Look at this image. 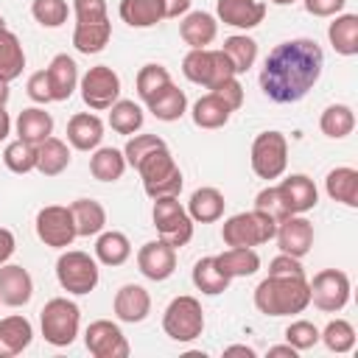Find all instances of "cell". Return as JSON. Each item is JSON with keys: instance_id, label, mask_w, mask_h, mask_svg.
Here are the masks:
<instances>
[{"instance_id": "24", "label": "cell", "mask_w": 358, "mask_h": 358, "mask_svg": "<svg viewBox=\"0 0 358 358\" xmlns=\"http://www.w3.org/2000/svg\"><path fill=\"white\" fill-rule=\"evenodd\" d=\"M179 36L190 48H207L218 36V20L210 11H187L179 22Z\"/></svg>"}, {"instance_id": "38", "label": "cell", "mask_w": 358, "mask_h": 358, "mask_svg": "<svg viewBox=\"0 0 358 358\" xmlns=\"http://www.w3.org/2000/svg\"><path fill=\"white\" fill-rule=\"evenodd\" d=\"M106 112H109V126L117 134H129L131 137V134H137L143 129V120H145L143 106L129 101V98H117Z\"/></svg>"}, {"instance_id": "7", "label": "cell", "mask_w": 358, "mask_h": 358, "mask_svg": "<svg viewBox=\"0 0 358 358\" xmlns=\"http://www.w3.org/2000/svg\"><path fill=\"white\" fill-rule=\"evenodd\" d=\"M151 218H154L159 241L171 243L173 249H182V246L190 243V238H193V218L179 204V196H159V199H154Z\"/></svg>"}, {"instance_id": "63", "label": "cell", "mask_w": 358, "mask_h": 358, "mask_svg": "<svg viewBox=\"0 0 358 358\" xmlns=\"http://www.w3.org/2000/svg\"><path fill=\"white\" fill-rule=\"evenodd\" d=\"M0 305H3V302H0Z\"/></svg>"}, {"instance_id": "17", "label": "cell", "mask_w": 358, "mask_h": 358, "mask_svg": "<svg viewBox=\"0 0 358 358\" xmlns=\"http://www.w3.org/2000/svg\"><path fill=\"white\" fill-rule=\"evenodd\" d=\"M277 190H280V199H282L288 215H305L308 210H313V207L319 204V190H316L313 179L305 176V173H291V176H285V179L277 185Z\"/></svg>"}, {"instance_id": "43", "label": "cell", "mask_w": 358, "mask_h": 358, "mask_svg": "<svg viewBox=\"0 0 358 358\" xmlns=\"http://www.w3.org/2000/svg\"><path fill=\"white\" fill-rule=\"evenodd\" d=\"M319 341H324V347L336 355H344L355 347V327L347 319H330L324 324V330H319Z\"/></svg>"}, {"instance_id": "23", "label": "cell", "mask_w": 358, "mask_h": 358, "mask_svg": "<svg viewBox=\"0 0 358 358\" xmlns=\"http://www.w3.org/2000/svg\"><path fill=\"white\" fill-rule=\"evenodd\" d=\"M34 338V327L22 313H11L0 319V358H14L28 350Z\"/></svg>"}, {"instance_id": "5", "label": "cell", "mask_w": 358, "mask_h": 358, "mask_svg": "<svg viewBox=\"0 0 358 358\" xmlns=\"http://www.w3.org/2000/svg\"><path fill=\"white\" fill-rule=\"evenodd\" d=\"M277 232V221L260 210H249V213H235L224 221L221 227V241L227 246H260L268 243Z\"/></svg>"}, {"instance_id": "1", "label": "cell", "mask_w": 358, "mask_h": 358, "mask_svg": "<svg viewBox=\"0 0 358 358\" xmlns=\"http://www.w3.org/2000/svg\"><path fill=\"white\" fill-rule=\"evenodd\" d=\"M324 70V50L316 39L296 36L274 45L260 70V90L274 103L302 101Z\"/></svg>"}, {"instance_id": "31", "label": "cell", "mask_w": 358, "mask_h": 358, "mask_svg": "<svg viewBox=\"0 0 358 358\" xmlns=\"http://www.w3.org/2000/svg\"><path fill=\"white\" fill-rule=\"evenodd\" d=\"M327 39L338 56H355L358 53V14H336Z\"/></svg>"}, {"instance_id": "40", "label": "cell", "mask_w": 358, "mask_h": 358, "mask_svg": "<svg viewBox=\"0 0 358 358\" xmlns=\"http://www.w3.org/2000/svg\"><path fill=\"white\" fill-rule=\"evenodd\" d=\"M319 129L330 140H344L355 129V112H352V106H347V103H330L322 112V117H319Z\"/></svg>"}, {"instance_id": "50", "label": "cell", "mask_w": 358, "mask_h": 358, "mask_svg": "<svg viewBox=\"0 0 358 358\" xmlns=\"http://www.w3.org/2000/svg\"><path fill=\"white\" fill-rule=\"evenodd\" d=\"M210 92H215L232 112L235 109H241L243 106V84L238 81V76H232V78H227V81H221L218 87H213Z\"/></svg>"}, {"instance_id": "59", "label": "cell", "mask_w": 358, "mask_h": 358, "mask_svg": "<svg viewBox=\"0 0 358 358\" xmlns=\"http://www.w3.org/2000/svg\"><path fill=\"white\" fill-rule=\"evenodd\" d=\"M8 131H11V117H8L6 106H0V143L8 137Z\"/></svg>"}, {"instance_id": "35", "label": "cell", "mask_w": 358, "mask_h": 358, "mask_svg": "<svg viewBox=\"0 0 358 358\" xmlns=\"http://www.w3.org/2000/svg\"><path fill=\"white\" fill-rule=\"evenodd\" d=\"M25 70V50H22V42L14 31L3 28L0 31V78H6L8 84L14 78H20Z\"/></svg>"}, {"instance_id": "54", "label": "cell", "mask_w": 358, "mask_h": 358, "mask_svg": "<svg viewBox=\"0 0 358 358\" xmlns=\"http://www.w3.org/2000/svg\"><path fill=\"white\" fill-rule=\"evenodd\" d=\"M302 3H305V11L313 17H336L347 6V0H302Z\"/></svg>"}, {"instance_id": "22", "label": "cell", "mask_w": 358, "mask_h": 358, "mask_svg": "<svg viewBox=\"0 0 358 358\" xmlns=\"http://www.w3.org/2000/svg\"><path fill=\"white\" fill-rule=\"evenodd\" d=\"M48 73V81H50V92H53V101H67L76 90H78V64L73 62V56L67 53H56L50 59V64L45 67Z\"/></svg>"}, {"instance_id": "32", "label": "cell", "mask_w": 358, "mask_h": 358, "mask_svg": "<svg viewBox=\"0 0 358 358\" xmlns=\"http://www.w3.org/2000/svg\"><path fill=\"white\" fill-rule=\"evenodd\" d=\"M190 117H193V123H196L199 129H221V126L229 123L232 109H229L215 92H207V95H201V98L193 103Z\"/></svg>"}, {"instance_id": "55", "label": "cell", "mask_w": 358, "mask_h": 358, "mask_svg": "<svg viewBox=\"0 0 358 358\" xmlns=\"http://www.w3.org/2000/svg\"><path fill=\"white\" fill-rule=\"evenodd\" d=\"M190 3H193V0H159L162 20H176V17H185V14L190 11Z\"/></svg>"}, {"instance_id": "21", "label": "cell", "mask_w": 358, "mask_h": 358, "mask_svg": "<svg viewBox=\"0 0 358 358\" xmlns=\"http://www.w3.org/2000/svg\"><path fill=\"white\" fill-rule=\"evenodd\" d=\"M103 140V120L92 112H76L67 120V143L76 151H95Z\"/></svg>"}, {"instance_id": "19", "label": "cell", "mask_w": 358, "mask_h": 358, "mask_svg": "<svg viewBox=\"0 0 358 358\" xmlns=\"http://www.w3.org/2000/svg\"><path fill=\"white\" fill-rule=\"evenodd\" d=\"M112 310H115V316L120 322L137 324V322L148 319V313H151V294L143 285H137V282H126V285L117 288Z\"/></svg>"}, {"instance_id": "52", "label": "cell", "mask_w": 358, "mask_h": 358, "mask_svg": "<svg viewBox=\"0 0 358 358\" xmlns=\"http://www.w3.org/2000/svg\"><path fill=\"white\" fill-rule=\"evenodd\" d=\"M25 92L34 103H50L53 101V92H50V81H48V73L45 70H36L28 84H25Z\"/></svg>"}, {"instance_id": "62", "label": "cell", "mask_w": 358, "mask_h": 358, "mask_svg": "<svg viewBox=\"0 0 358 358\" xmlns=\"http://www.w3.org/2000/svg\"><path fill=\"white\" fill-rule=\"evenodd\" d=\"M3 28H6V17L0 14V31H3Z\"/></svg>"}, {"instance_id": "53", "label": "cell", "mask_w": 358, "mask_h": 358, "mask_svg": "<svg viewBox=\"0 0 358 358\" xmlns=\"http://www.w3.org/2000/svg\"><path fill=\"white\" fill-rule=\"evenodd\" d=\"M268 274H271V277H305V268H302L299 257H291V255L280 252V255L268 263Z\"/></svg>"}, {"instance_id": "45", "label": "cell", "mask_w": 358, "mask_h": 358, "mask_svg": "<svg viewBox=\"0 0 358 358\" xmlns=\"http://www.w3.org/2000/svg\"><path fill=\"white\" fill-rule=\"evenodd\" d=\"M3 162H6V168L11 173H31V171H36V145H31V143L17 137L14 143L6 145Z\"/></svg>"}, {"instance_id": "20", "label": "cell", "mask_w": 358, "mask_h": 358, "mask_svg": "<svg viewBox=\"0 0 358 358\" xmlns=\"http://www.w3.org/2000/svg\"><path fill=\"white\" fill-rule=\"evenodd\" d=\"M215 17L224 25L249 31V28H257L266 20V3H260V0H218L215 3Z\"/></svg>"}, {"instance_id": "6", "label": "cell", "mask_w": 358, "mask_h": 358, "mask_svg": "<svg viewBox=\"0 0 358 358\" xmlns=\"http://www.w3.org/2000/svg\"><path fill=\"white\" fill-rule=\"evenodd\" d=\"M56 280L67 294L84 296L90 291H95L101 271H98V260L81 249H67L59 255L56 260Z\"/></svg>"}, {"instance_id": "33", "label": "cell", "mask_w": 358, "mask_h": 358, "mask_svg": "<svg viewBox=\"0 0 358 358\" xmlns=\"http://www.w3.org/2000/svg\"><path fill=\"white\" fill-rule=\"evenodd\" d=\"M67 165H70V148L64 140L50 134L36 145V171L42 176H59Z\"/></svg>"}, {"instance_id": "29", "label": "cell", "mask_w": 358, "mask_h": 358, "mask_svg": "<svg viewBox=\"0 0 358 358\" xmlns=\"http://www.w3.org/2000/svg\"><path fill=\"white\" fill-rule=\"evenodd\" d=\"M70 213H73L76 235H78V238L98 235V232H103V227H106V210H103V204L95 201V199H76V201L70 204Z\"/></svg>"}, {"instance_id": "41", "label": "cell", "mask_w": 358, "mask_h": 358, "mask_svg": "<svg viewBox=\"0 0 358 358\" xmlns=\"http://www.w3.org/2000/svg\"><path fill=\"white\" fill-rule=\"evenodd\" d=\"M126 171V157L123 151L106 145V148H95L92 157H90V173L98 179V182H117Z\"/></svg>"}, {"instance_id": "4", "label": "cell", "mask_w": 358, "mask_h": 358, "mask_svg": "<svg viewBox=\"0 0 358 358\" xmlns=\"http://www.w3.org/2000/svg\"><path fill=\"white\" fill-rule=\"evenodd\" d=\"M39 327L48 344L53 347H70L81 327V310L67 296H53L45 302L39 313Z\"/></svg>"}, {"instance_id": "25", "label": "cell", "mask_w": 358, "mask_h": 358, "mask_svg": "<svg viewBox=\"0 0 358 358\" xmlns=\"http://www.w3.org/2000/svg\"><path fill=\"white\" fill-rule=\"evenodd\" d=\"M224 207H227V199L218 187H199L190 193V201L185 210L193 218V224H213L224 215Z\"/></svg>"}, {"instance_id": "16", "label": "cell", "mask_w": 358, "mask_h": 358, "mask_svg": "<svg viewBox=\"0 0 358 358\" xmlns=\"http://www.w3.org/2000/svg\"><path fill=\"white\" fill-rule=\"evenodd\" d=\"M274 238H277L280 252L302 260L313 246V224L305 215H288V218L277 221Z\"/></svg>"}, {"instance_id": "26", "label": "cell", "mask_w": 358, "mask_h": 358, "mask_svg": "<svg viewBox=\"0 0 358 358\" xmlns=\"http://www.w3.org/2000/svg\"><path fill=\"white\" fill-rule=\"evenodd\" d=\"M324 190L333 201L344 207H358V171L350 165H338L324 176Z\"/></svg>"}, {"instance_id": "10", "label": "cell", "mask_w": 358, "mask_h": 358, "mask_svg": "<svg viewBox=\"0 0 358 358\" xmlns=\"http://www.w3.org/2000/svg\"><path fill=\"white\" fill-rule=\"evenodd\" d=\"M182 73L187 81L201 84L207 90L218 87L221 81L232 78L235 70L229 64V59L224 56V50H213V48H190V53L182 59Z\"/></svg>"}, {"instance_id": "56", "label": "cell", "mask_w": 358, "mask_h": 358, "mask_svg": "<svg viewBox=\"0 0 358 358\" xmlns=\"http://www.w3.org/2000/svg\"><path fill=\"white\" fill-rule=\"evenodd\" d=\"M14 249H17L14 232H11V229H6V227H0V266H3V263H8V257L14 255Z\"/></svg>"}, {"instance_id": "28", "label": "cell", "mask_w": 358, "mask_h": 358, "mask_svg": "<svg viewBox=\"0 0 358 358\" xmlns=\"http://www.w3.org/2000/svg\"><path fill=\"white\" fill-rule=\"evenodd\" d=\"M112 39V22L106 20H95V22H76L73 31V45L78 53L90 56V53H101Z\"/></svg>"}, {"instance_id": "11", "label": "cell", "mask_w": 358, "mask_h": 358, "mask_svg": "<svg viewBox=\"0 0 358 358\" xmlns=\"http://www.w3.org/2000/svg\"><path fill=\"white\" fill-rule=\"evenodd\" d=\"M78 90L90 109L106 112L120 98V76L109 64H95L78 78Z\"/></svg>"}, {"instance_id": "57", "label": "cell", "mask_w": 358, "mask_h": 358, "mask_svg": "<svg viewBox=\"0 0 358 358\" xmlns=\"http://www.w3.org/2000/svg\"><path fill=\"white\" fill-rule=\"evenodd\" d=\"M268 355H271V358H296V350H294V347L285 341V344L271 347V350H268Z\"/></svg>"}, {"instance_id": "36", "label": "cell", "mask_w": 358, "mask_h": 358, "mask_svg": "<svg viewBox=\"0 0 358 358\" xmlns=\"http://www.w3.org/2000/svg\"><path fill=\"white\" fill-rule=\"evenodd\" d=\"M148 112L157 117V120H162V123H173V120H179L185 112H187V95L176 87V84H168L159 95H154L148 103Z\"/></svg>"}, {"instance_id": "15", "label": "cell", "mask_w": 358, "mask_h": 358, "mask_svg": "<svg viewBox=\"0 0 358 358\" xmlns=\"http://www.w3.org/2000/svg\"><path fill=\"white\" fill-rule=\"evenodd\" d=\"M137 268H140L143 277H148L154 282H162L176 271V249L171 243L159 241V238L148 241L137 252Z\"/></svg>"}, {"instance_id": "39", "label": "cell", "mask_w": 358, "mask_h": 358, "mask_svg": "<svg viewBox=\"0 0 358 358\" xmlns=\"http://www.w3.org/2000/svg\"><path fill=\"white\" fill-rule=\"evenodd\" d=\"M117 14L131 28H154L162 20L159 0H120Z\"/></svg>"}, {"instance_id": "51", "label": "cell", "mask_w": 358, "mask_h": 358, "mask_svg": "<svg viewBox=\"0 0 358 358\" xmlns=\"http://www.w3.org/2000/svg\"><path fill=\"white\" fill-rule=\"evenodd\" d=\"M73 14L76 22H95L106 20V0H73Z\"/></svg>"}, {"instance_id": "13", "label": "cell", "mask_w": 358, "mask_h": 358, "mask_svg": "<svg viewBox=\"0 0 358 358\" xmlns=\"http://www.w3.org/2000/svg\"><path fill=\"white\" fill-rule=\"evenodd\" d=\"M36 238L50 246V249H67L78 235H76V221H73V213L70 207L64 204H48L36 213Z\"/></svg>"}, {"instance_id": "61", "label": "cell", "mask_w": 358, "mask_h": 358, "mask_svg": "<svg viewBox=\"0 0 358 358\" xmlns=\"http://www.w3.org/2000/svg\"><path fill=\"white\" fill-rule=\"evenodd\" d=\"M274 6H291V3H296V0H271Z\"/></svg>"}, {"instance_id": "46", "label": "cell", "mask_w": 358, "mask_h": 358, "mask_svg": "<svg viewBox=\"0 0 358 358\" xmlns=\"http://www.w3.org/2000/svg\"><path fill=\"white\" fill-rule=\"evenodd\" d=\"M31 14L42 28H62L67 22L70 6H67V0H34Z\"/></svg>"}, {"instance_id": "47", "label": "cell", "mask_w": 358, "mask_h": 358, "mask_svg": "<svg viewBox=\"0 0 358 358\" xmlns=\"http://www.w3.org/2000/svg\"><path fill=\"white\" fill-rule=\"evenodd\" d=\"M285 341L296 350V352H305V350H313L319 344V327L308 319H296L285 327Z\"/></svg>"}, {"instance_id": "34", "label": "cell", "mask_w": 358, "mask_h": 358, "mask_svg": "<svg viewBox=\"0 0 358 358\" xmlns=\"http://www.w3.org/2000/svg\"><path fill=\"white\" fill-rule=\"evenodd\" d=\"M131 257V243L123 232L117 229H103L98 232L95 241V260L103 266H123Z\"/></svg>"}, {"instance_id": "9", "label": "cell", "mask_w": 358, "mask_h": 358, "mask_svg": "<svg viewBox=\"0 0 358 358\" xmlns=\"http://www.w3.org/2000/svg\"><path fill=\"white\" fill-rule=\"evenodd\" d=\"M249 162H252V171H255L257 179H266V182L280 179L288 168V140H285V134H280L274 129L260 131L252 143Z\"/></svg>"}, {"instance_id": "42", "label": "cell", "mask_w": 358, "mask_h": 358, "mask_svg": "<svg viewBox=\"0 0 358 358\" xmlns=\"http://www.w3.org/2000/svg\"><path fill=\"white\" fill-rule=\"evenodd\" d=\"M221 50H224V56L229 59L235 76L246 73V70L255 64V59H257V42H255L252 36H246V34H232V36H227L224 45H221Z\"/></svg>"}, {"instance_id": "58", "label": "cell", "mask_w": 358, "mask_h": 358, "mask_svg": "<svg viewBox=\"0 0 358 358\" xmlns=\"http://www.w3.org/2000/svg\"><path fill=\"white\" fill-rule=\"evenodd\" d=\"M224 355H246V358H255V350L246 347V344H232L224 350Z\"/></svg>"}, {"instance_id": "49", "label": "cell", "mask_w": 358, "mask_h": 358, "mask_svg": "<svg viewBox=\"0 0 358 358\" xmlns=\"http://www.w3.org/2000/svg\"><path fill=\"white\" fill-rule=\"evenodd\" d=\"M255 210H260V213L271 215L274 221L288 218V210H285V204H282V199H280L277 185H268V187H263V190L255 196Z\"/></svg>"}, {"instance_id": "3", "label": "cell", "mask_w": 358, "mask_h": 358, "mask_svg": "<svg viewBox=\"0 0 358 358\" xmlns=\"http://www.w3.org/2000/svg\"><path fill=\"white\" fill-rule=\"evenodd\" d=\"M143 179V190L151 196V199H159V196H179L182 193V185H185V176L173 159V154L165 148H157L151 151L148 157H143L134 168Z\"/></svg>"}, {"instance_id": "30", "label": "cell", "mask_w": 358, "mask_h": 358, "mask_svg": "<svg viewBox=\"0 0 358 358\" xmlns=\"http://www.w3.org/2000/svg\"><path fill=\"white\" fill-rule=\"evenodd\" d=\"M53 134V117L50 112H45L42 106H28L20 112L17 117V137L31 143V145H39L45 137Z\"/></svg>"}, {"instance_id": "2", "label": "cell", "mask_w": 358, "mask_h": 358, "mask_svg": "<svg viewBox=\"0 0 358 358\" xmlns=\"http://www.w3.org/2000/svg\"><path fill=\"white\" fill-rule=\"evenodd\" d=\"M310 305L305 277H266L255 288V308L263 316H296Z\"/></svg>"}, {"instance_id": "8", "label": "cell", "mask_w": 358, "mask_h": 358, "mask_svg": "<svg viewBox=\"0 0 358 358\" xmlns=\"http://www.w3.org/2000/svg\"><path fill=\"white\" fill-rule=\"evenodd\" d=\"M162 330L168 338L173 341H193L201 336L204 330V310H201V302L190 294H182V296H173L162 313Z\"/></svg>"}, {"instance_id": "14", "label": "cell", "mask_w": 358, "mask_h": 358, "mask_svg": "<svg viewBox=\"0 0 358 358\" xmlns=\"http://www.w3.org/2000/svg\"><path fill=\"white\" fill-rule=\"evenodd\" d=\"M84 347L95 358H129V352H131L120 324H115L109 319L90 322V327L84 330Z\"/></svg>"}, {"instance_id": "48", "label": "cell", "mask_w": 358, "mask_h": 358, "mask_svg": "<svg viewBox=\"0 0 358 358\" xmlns=\"http://www.w3.org/2000/svg\"><path fill=\"white\" fill-rule=\"evenodd\" d=\"M165 145H168V143H165L162 137H157V134H131V137H129V143H126V148H123L126 165L137 168V162H140L143 157H148L151 151L165 148Z\"/></svg>"}, {"instance_id": "12", "label": "cell", "mask_w": 358, "mask_h": 358, "mask_svg": "<svg viewBox=\"0 0 358 358\" xmlns=\"http://www.w3.org/2000/svg\"><path fill=\"white\" fill-rule=\"evenodd\" d=\"M310 302L324 313H338L350 302V277L341 268H322L308 280Z\"/></svg>"}, {"instance_id": "18", "label": "cell", "mask_w": 358, "mask_h": 358, "mask_svg": "<svg viewBox=\"0 0 358 358\" xmlns=\"http://www.w3.org/2000/svg\"><path fill=\"white\" fill-rule=\"evenodd\" d=\"M34 296V280L28 268L17 263H3L0 266V302L8 308H22Z\"/></svg>"}, {"instance_id": "60", "label": "cell", "mask_w": 358, "mask_h": 358, "mask_svg": "<svg viewBox=\"0 0 358 358\" xmlns=\"http://www.w3.org/2000/svg\"><path fill=\"white\" fill-rule=\"evenodd\" d=\"M8 95H11V92H8V81H6V78H0V106H6V103H8Z\"/></svg>"}, {"instance_id": "37", "label": "cell", "mask_w": 358, "mask_h": 358, "mask_svg": "<svg viewBox=\"0 0 358 358\" xmlns=\"http://www.w3.org/2000/svg\"><path fill=\"white\" fill-rule=\"evenodd\" d=\"M190 280H193V285H196L201 294H207V296H218V294H224V291L229 288V282H232V280H229V277H227V274L218 268L215 255L196 260Z\"/></svg>"}, {"instance_id": "27", "label": "cell", "mask_w": 358, "mask_h": 358, "mask_svg": "<svg viewBox=\"0 0 358 358\" xmlns=\"http://www.w3.org/2000/svg\"><path fill=\"white\" fill-rule=\"evenodd\" d=\"M215 263H218V268L229 280H235V277H252L260 268V255L252 246H229L227 252L215 255Z\"/></svg>"}, {"instance_id": "44", "label": "cell", "mask_w": 358, "mask_h": 358, "mask_svg": "<svg viewBox=\"0 0 358 358\" xmlns=\"http://www.w3.org/2000/svg\"><path fill=\"white\" fill-rule=\"evenodd\" d=\"M134 84H137L140 101L148 103L154 95H159V92H162L168 84H173V81H171V73H168L162 64H154V62H151V64H143V67H140Z\"/></svg>"}]
</instances>
